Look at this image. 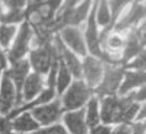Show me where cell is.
I'll list each match as a JSON object with an SVG mask.
<instances>
[{
  "instance_id": "cell-1",
  "label": "cell",
  "mask_w": 146,
  "mask_h": 134,
  "mask_svg": "<svg viewBox=\"0 0 146 134\" xmlns=\"http://www.w3.org/2000/svg\"><path fill=\"white\" fill-rule=\"evenodd\" d=\"M57 56L59 55L56 48L48 42L42 47L31 52V63L36 72L46 73Z\"/></svg>"
},
{
  "instance_id": "cell-2",
  "label": "cell",
  "mask_w": 146,
  "mask_h": 134,
  "mask_svg": "<svg viewBox=\"0 0 146 134\" xmlns=\"http://www.w3.org/2000/svg\"><path fill=\"white\" fill-rule=\"evenodd\" d=\"M89 97V89L82 81H75L64 96L65 110H73L81 107Z\"/></svg>"
},
{
  "instance_id": "cell-3",
  "label": "cell",
  "mask_w": 146,
  "mask_h": 134,
  "mask_svg": "<svg viewBox=\"0 0 146 134\" xmlns=\"http://www.w3.org/2000/svg\"><path fill=\"white\" fill-rule=\"evenodd\" d=\"M31 34H32V31L30 29L29 23L27 22L23 23V25L21 26L19 33L17 36V39H16L15 44L13 45V48L8 55V58L13 65L16 64L17 62H19V60L27 52V45H29V40L31 38Z\"/></svg>"
},
{
  "instance_id": "cell-4",
  "label": "cell",
  "mask_w": 146,
  "mask_h": 134,
  "mask_svg": "<svg viewBox=\"0 0 146 134\" xmlns=\"http://www.w3.org/2000/svg\"><path fill=\"white\" fill-rule=\"evenodd\" d=\"M123 74V69L122 68H114L113 65H107L105 70V77L103 82L99 85V87L96 89L97 94L99 96L104 94H113L122 79Z\"/></svg>"
},
{
  "instance_id": "cell-5",
  "label": "cell",
  "mask_w": 146,
  "mask_h": 134,
  "mask_svg": "<svg viewBox=\"0 0 146 134\" xmlns=\"http://www.w3.org/2000/svg\"><path fill=\"white\" fill-rule=\"evenodd\" d=\"M29 69H30L29 62L25 61V60H22V61L17 62L16 64H14L13 68L5 73V76H7L9 79L11 78L15 81L16 89H17L16 104H19L22 102V87H23V82H24L25 76L29 72Z\"/></svg>"
},
{
  "instance_id": "cell-6",
  "label": "cell",
  "mask_w": 146,
  "mask_h": 134,
  "mask_svg": "<svg viewBox=\"0 0 146 134\" xmlns=\"http://www.w3.org/2000/svg\"><path fill=\"white\" fill-rule=\"evenodd\" d=\"M135 95H136V93H130L127 97L119 100V109H117L115 123H119V121L127 123L135 117V115L139 108V105L137 103L132 102L135 98Z\"/></svg>"
},
{
  "instance_id": "cell-7",
  "label": "cell",
  "mask_w": 146,
  "mask_h": 134,
  "mask_svg": "<svg viewBox=\"0 0 146 134\" xmlns=\"http://www.w3.org/2000/svg\"><path fill=\"white\" fill-rule=\"evenodd\" d=\"M97 3L94 5V8L91 10V14L89 16V21H88V27H87V42H88V47L89 50L91 52V54H94L95 56L98 57H103V53L100 52L99 48V39L97 36V29H96V19H95V10H96Z\"/></svg>"
},
{
  "instance_id": "cell-8",
  "label": "cell",
  "mask_w": 146,
  "mask_h": 134,
  "mask_svg": "<svg viewBox=\"0 0 146 134\" xmlns=\"http://www.w3.org/2000/svg\"><path fill=\"white\" fill-rule=\"evenodd\" d=\"M32 115L43 125L50 124L51 121H55L60 116V108H59V101L56 100L54 103L35 108L32 111Z\"/></svg>"
},
{
  "instance_id": "cell-9",
  "label": "cell",
  "mask_w": 146,
  "mask_h": 134,
  "mask_svg": "<svg viewBox=\"0 0 146 134\" xmlns=\"http://www.w3.org/2000/svg\"><path fill=\"white\" fill-rule=\"evenodd\" d=\"M55 41H56L55 48H56V50H57L59 57L65 60L66 66L70 69V71L73 73V76L76 77V78H80V77H81V72H82V69H81V64H80V62L78 61V58L63 45L62 40H60L58 37H56Z\"/></svg>"
},
{
  "instance_id": "cell-10",
  "label": "cell",
  "mask_w": 146,
  "mask_h": 134,
  "mask_svg": "<svg viewBox=\"0 0 146 134\" xmlns=\"http://www.w3.org/2000/svg\"><path fill=\"white\" fill-rule=\"evenodd\" d=\"M15 90L10 79L7 76H3L1 81L0 90V111L2 113H8L10 108L15 104Z\"/></svg>"
},
{
  "instance_id": "cell-11",
  "label": "cell",
  "mask_w": 146,
  "mask_h": 134,
  "mask_svg": "<svg viewBox=\"0 0 146 134\" xmlns=\"http://www.w3.org/2000/svg\"><path fill=\"white\" fill-rule=\"evenodd\" d=\"M83 73L90 87L98 84L102 77V64L94 57H87L83 62Z\"/></svg>"
},
{
  "instance_id": "cell-12",
  "label": "cell",
  "mask_w": 146,
  "mask_h": 134,
  "mask_svg": "<svg viewBox=\"0 0 146 134\" xmlns=\"http://www.w3.org/2000/svg\"><path fill=\"white\" fill-rule=\"evenodd\" d=\"M84 110H80L78 112H68L64 116L65 124L68 126L72 134H86L87 127L83 121Z\"/></svg>"
},
{
  "instance_id": "cell-13",
  "label": "cell",
  "mask_w": 146,
  "mask_h": 134,
  "mask_svg": "<svg viewBox=\"0 0 146 134\" xmlns=\"http://www.w3.org/2000/svg\"><path fill=\"white\" fill-rule=\"evenodd\" d=\"M146 15V7H143L141 5L133 3L132 8L130 9L129 14L124 16L115 26L116 31H122L123 29H127L128 26L137 23L140 18H143Z\"/></svg>"
},
{
  "instance_id": "cell-14",
  "label": "cell",
  "mask_w": 146,
  "mask_h": 134,
  "mask_svg": "<svg viewBox=\"0 0 146 134\" xmlns=\"http://www.w3.org/2000/svg\"><path fill=\"white\" fill-rule=\"evenodd\" d=\"M64 40L80 55H86V48L81 34L78 29L74 27H65L62 32Z\"/></svg>"
},
{
  "instance_id": "cell-15",
  "label": "cell",
  "mask_w": 146,
  "mask_h": 134,
  "mask_svg": "<svg viewBox=\"0 0 146 134\" xmlns=\"http://www.w3.org/2000/svg\"><path fill=\"white\" fill-rule=\"evenodd\" d=\"M119 109V100L115 96H110L103 101L102 105V119L104 123H115Z\"/></svg>"
},
{
  "instance_id": "cell-16",
  "label": "cell",
  "mask_w": 146,
  "mask_h": 134,
  "mask_svg": "<svg viewBox=\"0 0 146 134\" xmlns=\"http://www.w3.org/2000/svg\"><path fill=\"white\" fill-rule=\"evenodd\" d=\"M42 88V78L38 73H32L25 81L24 85V97L26 101L31 100Z\"/></svg>"
},
{
  "instance_id": "cell-17",
  "label": "cell",
  "mask_w": 146,
  "mask_h": 134,
  "mask_svg": "<svg viewBox=\"0 0 146 134\" xmlns=\"http://www.w3.org/2000/svg\"><path fill=\"white\" fill-rule=\"evenodd\" d=\"M54 86H55V85H49V88H48L47 90H44L35 101H33V102H31V103H27V104H25L24 107H22V108H19V109L14 110L13 112H10V113L7 116V118H8V119H9V118H13V117H15L17 113H19V112H22V111H25V110H27V109H30V108H32V107H34V105H36V104L46 103V102L50 101V100L54 97V95H55Z\"/></svg>"
},
{
  "instance_id": "cell-18",
  "label": "cell",
  "mask_w": 146,
  "mask_h": 134,
  "mask_svg": "<svg viewBox=\"0 0 146 134\" xmlns=\"http://www.w3.org/2000/svg\"><path fill=\"white\" fill-rule=\"evenodd\" d=\"M144 82H146V72H128L125 81L120 88V93L124 94L130 88L135 86H139Z\"/></svg>"
},
{
  "instance_id": "cell-19",
  "label": "cell",
  "mask_w": 146,
  "mask_h": 134,
  "mask_svg": "<svg viewBox=\"0 0 146 134\" xmlns=\"http://www.w3.org/2000/svg\"><path fill=\"white\" fill-rule=\"evenodd\" d=\"M141 50V45L138 41L135 32H131L128 40H127V45H125V49H124V54H123V58H122V63H125L128 60H130L132 56H135L136 54H138Z\"/></svg>"
},
{
  "instance_id": "cell-20",
  "label": "cell",
  "mask_w": 146,
  "mask_h": 134,
  "mask_svg": "<svg viewBox=\"0 0 146 134\" xmlns=\"http://www.w3.org/2000/svg\"><path fill=\"white\" fill-rule=\"evenodd\" d=\"M11 126L16 131H32L38 128V124L31 118L29 113H24L11 124Z\"/></svg>"
},
{
  "instance_id": "cell-21",
  "label": "cell",
  "mask_w": 146,
  "mask_h": 134,
  "mask_svg": "<svg viewBox=\"0 0 146 134\" xmlns=\"http://www.w3.org/2000/svg\"><path fill=\"white\" fill-rule=\"evenodd\" d=\"M70 72L67 66L64 64L63 61H60V69H59V76H58V81H57V88H58V93L62 94L63 90L67 87L68 82H70Z\"/></svg>"
},
{
  "instance_id": "cell-22",
  "label": "cell",
  "mask_w": 146,
  "mask_h": 134,
  "mask_svg": "<svg viewBox=\"0 0 146 134\" xmlns=\"http://www.w3.org/2000/svg\"><path fill=\"white\" fill-rule=\"evenodd\" d=\"M98 123V111H97V98L92 97L88 104V116L87 124L90 127H94Z\"/></svg>"
},
{
  "instance_id": "cell-23",
  "label": "cell",
  "mask_w": 146,
  "mask_h": 134,
  "mask_svg": "<svg viewBox=\"0 0 146 134\" xmlns=\"http://www.w3.org/2000/svg\"><path fill=\"white\" fill-rule=\"evenodd\" d=\"M25 17V11H22V9H10L8 14L2 15L1 21L3 23H17L22 21Z\"/></svg>"
},
{
  "instance_id": "cell-24",
  "label": "cell",
  "mask_w": 146,
  "mask_h": 134,
  "mask_svg": "<svg viewBox=\"0 0 146 134\" xmlns=\"http://www.w3.org/2000/svg\"><path fill=\"white\" fill-rule=\"evenodd\" d=\"M15 30H16L15 26H7V25L0 26V44L3 47H7L9 45V41L15 33Z\"/></svg>"
},
{
  "instance_id": "cell-25",
  "label": "cell",
  "mask_w": 146,
  "mask_h": 134,
  "mask_svg": "<svg viewBox=\"0 0 146 134\" xmlns=\"http://www.w3.org/2000/svg\"><path fill=\"white\" fill-rule=\"evenodd\" d=\"M97 22L100 25H106L110 22V13H108L106 1H102L99 5L98 11H97Z\"/></svg>"
},
{
  "instance_id": "cell-26",
  "label": "cell",
  "mask_w": 146,
  "mask_h": 134,
  "mask_svg": "<svg viewBox=\"0 0 146 134\" xmlns=\"http://www.w3.org/2000/svg\"><path fill=\"white\" fill-rule=\"evenodd\" d=\"M125 68H135L139 70H145L146 69V50L143 52L132 63L128 64Z\"/></svg>"
},
{
  "instance_id": "cell-27",
  "label": "cell",
  "mask_w": 146,
  "mask_h": 134,
  "mask_svg": "<svg viewBox=\"0 0 146 134\" xmlns=\"http://www.w3.org/2000/svg\"><path fill=\"white\" fill-rule=\"evenodd\" d=\"M125 3H127V1H111V2H110V5H111V9H112V11H113L112 23L110 24V26H111V27L113 26V23L115 22V19H116V17H117V15L120 14L121 9L124 7V5H125Z\"/></svg>"
},
{
  "instance_id": "cell-28",
  "label": "cell",
  "mask_w": 146,
  "mask_h": 134,
  "mask_svg": "<svg viewBox=\"0 0 146 134\" xmlns=\"http://www.w3.org/2000/svg\"><path fill=\"white\" fill-rule=\"evenodd\" d=\"M34 134H67V133L60 125H55V126H51L49 128H44V129L38 131Z\"/></svg>"
},
{
  "instance_id": "cell-29",
  "label": "cell",
  "mask_w": 146,
  "mask_h": 134,
  "mask_svg": "<svg viewBox=\"0 0 146 134\" xmlns=\"http://www.w3.org/2000/svg\"><path fill=\"white\" fill-rule=\"evenodd\" d=\"M135 34H136V37H137V39L141 46L146 45V21L137 31H135Z\"/></svg>"
},
{
  "instance_id": "cell-30",
  "label": "cell",
  "mask_w": 146,
  "mask_h": 134,
  "mask_svg": "<svg viewBox=\"0 0 146 134\" xmlns=\"http://www.w3.org/2000/svg\"><path fill=\"white\" fill-rule=\"evenodd\" d=\"M11 124L9 123L8 118H1L0 117V134H10Z\"/></svg>"
},
{
  "instance_id": "cell-31",
  "label": "cell",
  "mask_w": 146,
  "mask_h": 134,
  "mask_svg": "<svg viewBox=\"0 0 146 134\" xmlns=\"http://www.w3.org/2000/svg\"><path fill=\"white\" fill-rule=\"evenodd\" d=\"M5 5H6V6H8L10 9H22V7L25 5V1H22V0L5 1Z\"/></svg>"
},
{
  "instance_id": "cell-32",
  "label": "cell",
  "mask_w": 146,
  "mask_h": 134,
  "mask_svg": "<svg viewBox=\"0 0 146 134\" xmlns=\"http://www.w3.org/2000/svg\"><path fill=\"white\" fill-rule=\"evenodd\" d=\"M108 45L112 47V48H120L122 45H123V40L119 37H112L108 39Z\"/></svg>"
},
{
  "instance_id": "cell-33",
  "label": "cell",
  "mask_w": 146,
  "mask_h": 134,
  "mask_svg": "<svg viewBox=\"0 0 146 134\" xmlns=\"http://www.w3.org/2000/svg\"><path fill=\"white\" fill-rule=\"evenodd\" d=\"M130 128L127 126V125H121V126H119V127H116L113 132H112V134H130Z\"/></svg>"
},
{
  "instance_id": "cell-34",
  "label": "cell",
  "mask_w": 146,
  "mask_h": 134,
  "mask_svg": "<svg viewBox=\"0 0 146 134\" xmlns=\"http://www.w3.org/2000/svg\"><path fill=\"white\" fill-rule=\"evenodd\" d=\"M110 131L111 129L106 126H98V127L92 128L91 134H110Z\"/></svg>"
},
{
  "instance_id": "cell-35",
  "label": "cell",
  "mask_w": 146,
  "mask_h": 134,
  "mask_svg": "<svg viewBox=\"0 0 146 134\" xmlns=\"http://www.w3.org/2000/svg\"><path fill=\"white\" fill-rule=\"evenodd\" d=\"M135 100H137V101L146 100V87H144V88L140 89L138 93H136V95H135Z\"/></svg>"
},
{
  "instance_id": "cell-36",
  "label": "cell",
  "mask_w": 146,
  "mask_h": 134,
  "mask_svg": "<svg viewBox=\"0 0 146 134\" xmlns=\"http://www.w3.org/2000/svg\"><path fill=\"white\" fill-rule=\"evenodd\" d=\"M146 128V124H137L133 129V134H144Z\"/></svg>"
},
{
  "instance_id": "cell-37",
  "label": "cell",
  "mask_w": 146,
  "mask_h": 134,
  "mask_svg": "<svg viewBox=\"0 0 146 134\" xmlns=\"http://www.w3.org/2000/svg\"><path fill=\"white\" fill-rule=\"evenodd\" d=\"M5 66H6V58H5V55L2 54V52L0 50V72Z\"/></svg>"
},
{
  "instance_id": "cell-38",
  "label": "cell",
  "mask_w": 146,
  "mask_h": 134,
  "mask_svg": "<svg viewBox=\"0 0 146 134\" xmlns=\"http://www.w3.org/2000/svg\"><path fill=\"white\" fill-rule=\"evenodd\" d=\"M143 118H146V105L143 108V110L138 115V119H143Z\"/></svg>"
},
{
  "instance_id": "cell-39",
  "label": "cell",
  "mask_w": 146,
  "mask_h": 134,
  "mask_svg": "<svg viewBox=\"0 0 146 134\" xmlns=\"http://www.w3.org/2000/svg\"><path fill=\"white\" fill-rule=\"evenodd\" d=\"M1 17H2V11H1V7H0V21H1Z\"/></svg>"
}]
</instances>
